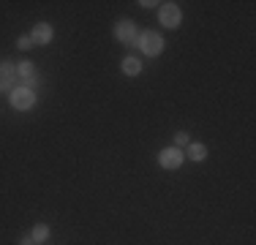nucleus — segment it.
Listing matches in <instances>:
<instances>
[{
  "instance_id": "1",
  "label": "nucleus",
  "mask_w": 256,
  "mask_h": 245,
  "mask_svg": "<svg viewBox=\"0 0 256 245\" xmlns=\"http://www.w3.org/2000/svg\"><path fill=\"white\" fill-rule=\"evenodd\" d=\"M139 49H142L148 58H158V54L164 52V38L158 33H153V30H150V33H142L139 36Z\"/></svg>"
},
{
  "instance_id": "2",
  "label": "nucleus",
  "mask_w": 256,
  "mask_h": 245,
  "mask_svg": "<svg viewBox=\"0 0 256 245\" xmlns=\"http://www.w3.org/2000/svg\"><path fill=\"white\" fill-rule=\"evenodd\" d=\"M158 20H161L164 28H178L180 20H182V11H180V6H174V3H164L161 6V11H158Z\"/></svg>"
},
{
  "instance_id": "3",
  "label": "nucleus",
  "mask_w": 256,
  "mask_h": 245,
  "mask_svg": "<svg viewBox=\"0 0 256 245\" xmlns=\"http://www.w3.org/2000/svg\"><path fill=\"white\" fill-rule=\"evenodd\" d=\"M36 104V93L28 88H14L11 90V106L20 109V112H25V109H30Z\"/></svg>"
},
{
  "instance_id": "4",
  "label": "nucleus",
  "mask_w": 256,
  "mask_h": 245,
  "mask_svg": "<svg viewBox=\"0 0 256 245\" xmlns=\"http://www.w3.org/2000/svg\"><path fill=\"white\" fill-rule=\"evenodd\" d=\"M182 161H186V156H182V150H178V147H166V150L158 156V164H161L164 169H180Z\"/></svg>"
},
{
  "instance_id": "5",
  "label": "nucleus",
  "mask_w": 256,
  "mask_h": 245,
  "mask_svg": "<svg viewBox=\"0 0 256 245\" xmlns=\"http://www.w3.org/2000/svg\"><path fill=\"white\" fill-rule=\"evenodd\" d=\"M16 76L25 79V84H22V88H28V90H33L36 84H38V74H36V66L30 63V60H25V63L16 66Z\"/></svg>"
},
{
  "instance_id": "6",
  "label": "nucleus",
  "mask_w": 256,
  "mask_h": 245,
  "mask_svg": "<svg viewBox=\"0 0 256 245\" xmlns=\"http://www.w3.org/2000/svg\"><path fill=\"white\" fill-rule=\"evenodd\" d=\"M14 79H16V66L0 63V93H8V90H14Z\"/></svg>"
},
{
  "instance_id": "7",
  "label": "nucleus",
  "mask_w": 256,
  "mask_h": 245,
  "mask_svg": "<svg viewBox=\"0 0 256 245\" xmlns=\"http://www.w3.org/2000/svg\"><path fill=\"white\" fill-rule=\"evenodd\" d=\"M114 36H118L120 41H126V44H134V41H136V24H134L131 20L118 22V28H114Z\"/></svg>"
},
{
  "instance_id": "8",
  "label": "nucleus",
  "mask_w": 256,
  "mask_h": 245,
  "mask_svg": "<svg viewBox=\"0 0 256 245\" xmlns=\"http://www.w3.org/2000/svg\"><path fill=\"white\" fill-rule=\"evenodd\" d=\"M30 38H33V44H50V41H52V24L38 22L33 28V36H30Z\"/></svg>"
},
{
  "instance_id": "9",
  "label": "nucleus",
  "mask_w": 256,
  "mask_h": 245,
  "mask_svg": "<svg viewBox=\"0 0 256 245\" xmlns=\"http://www.w3.org/2000/svg\"><path fill=\"white\" fill-rule=\"evenodd\" d=\"M139 71H142V63H139L136 58H126L123 60V74L126 76H136Z\"/></svg>"
},
{
  "instance_id": "10",
  "label": "nucleus",
  "mask_w": 256,
  "mask_h": 245,
  "mask_svg": "<svg viewBox=\"0 0 256 245\" xmlns=\"http://www.w3.org/2000/svg\"><path fill=\"white\" fill-rule=\"evenodd\" d=\"M188 158H191V161H204L207 158V147L204 144H188Z\"/></svg>"
},
{
  "instance_id": "11",
  "label": "nucleus",
  "mask_w": 256,
  "mask_h": 245,
  "mask_svg": "<svg viewBox=\"0 0 256 245\" xmlns=\"http://www.w3.org/2000/svg\"><path fill=\"white\" fill-rule=\"evenodd\" d=\"M30 237H33V242H46V237H50V226H46V224H38Z\"/></svg>"
},
{
  "instance_id": "12",
  "label": "nucleus",
  "mask_w": 256,
  "mask_h": 245,
  "mask_svg": "<svg viewBox=\"0 0 256 245\" xmlns=\"http://www.w3.org/2000/svg\"><path fill=\"white\" fill-rule=\"evenodd\" d=\"M16 46H20V49H30V46H33V38H30V36H22V38L16 41Z\"/></svg>"
},
{
  "instance_id": "13",
  "label": "nucleus",
  "mask_w": 256,
  "mask_h": 245,
  "mask_svg": "<svg viewBox=\"0 0 256 245\" xmlns=\"http://www.w3.org/2000/svg\"><path fill=\"white\" fill-rule=\"evenodd\" d=\"M174 142H178L180 147H186V144H188V134H186V131H180L178 136H174Z\"/></svg>"
},
{
  "instance_id": "14",
  "label": "nucleus",
  "mask_w": 256,
  "mask_h": 245,
  "mask_svg": "<svg viewBox=\"0 0 256 245\" xmlns=\"http://www.w3.org/2000/svg\"><path fill=\"white\" fill-rule=\"evenodd\" d=\"M20 245H36V242H33V237H25V240H22Z\"/></svg>"
}]
</instances>
